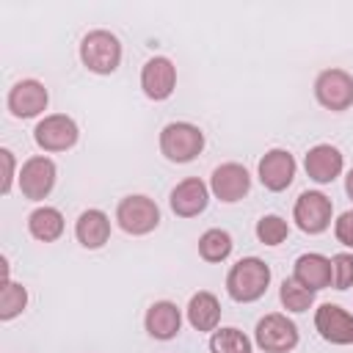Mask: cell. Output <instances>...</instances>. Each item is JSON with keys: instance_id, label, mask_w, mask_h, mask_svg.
I'll return each mask as SVG.
<instances>
[{"instance_id": "cell-1", "label": "cell", "mask_w": 353, "mask_h": 353, "mask_svg": "<svg viewBox=\"0 0 353 353\" xmlns=\"http://www.w3.org/2000/svg\"><path fill=\"white\" fill-rule=\"evenodd\" d=\"M268 287H270V268L259 256H243L226 273V292L237 303L259 301L268 292Z\"/></svg>"}, {"instance_id": "cell-2", "label": "cell", "mask_w": 353, "mask_h": 353, "mask_svg": "<svg viewBox=\"0 0 353 353\" xmlns=\"http://www.w3.org/2000/svg\"><path fill=\"white\" fill-rule=\"evenodd\" d=\"M80 61L94 74H113L121 63V41L110 30H88L80 41Z\"/></svg>"}, {"instance_id": "cell-3", "label": "cell", "mask_w": 353, "mask_h": 353, "mask_svg": "<svg viewBox=\"0 0 353 353\" xmlns=\"http://www.w3.org/2000/svg\"><path fill=\"white\" fill-rule=\"evenodd\" d=\"M160 152L171 163H190L204 152V132L190 121H171L160 130Z\"/></svg>"}, {"instance_id": "cell-4", "label": "cell", "mask_w": 353, "mask_h": 353, "mask_svg": "<svg viewBox=\"0 0 353 353\" xmlns=\"http://www.w3.org/2000/svg\"><path fill=\"white\" fill-rule=\"evenodd\" d=\"M116 223L121 232H127L132 237H143L160 226V207L154 204V199H149L143 193L124 196L116 207Z\"/></svg>"}, {"instance_id": "cell-5", "label": "cell", "mask_w": 353, "mask_h": 353, "mask_svg": "<svg viewBox=\"0 0 353 353\" xmlns=\"http://www.w3.org/2000/svg\"><path fill=\"white\" fill-rule=\"evenodd\" d=\"M331 215H334V204L320 190H303L295 199L292 221L303 234H323L331 226Z\"/></svg>"}, {"instance_id": "cell-6", "label": "cell", "mask_w": 353, "mask_h": 353, "mask_svg": "<svg viewBox=\"0 0 353 353\" xmlns=\"http://www.w3.org/2000/svg\"><path fill=\"white\" fill-rule=\"evenodd\" d=\"M77 138H80V127L66 113H50L33 130V141L44 152H69L77 143Z\"/></svg>"}, {"instance_id": "cell-7", "label": "cell", "mask_w": 353, "mask_h": 353, "mask_svg": "<svg viewBox=\"0 0 353 353\" xmlns=\"http://www.w3.org/2000/svg\"><path fill=\"white\" fill-rule=\"evenodd\" d=\"M254 342L265 353H290L298 345V325L279 312L265 314L254 328Z\"/></svg>"}, {"instance_id": "cell-8", "label": "cell", "mask_w": 353, "mask_h": 353, "mask_svg": "<svg viewBox=\"0 0 353 353\" xmlns=\"http://www.w3.org/2000/svg\"><path fill=\"white\" fill-rule=\"evenodd\" d=\"M314 99L334 113L353 105V74L345 69H323L314 80Z\"/></svg>"}, {"instance_id": "cell-9", "label": "cell", "mask_w": 353, "mask_h": 353, "mask_svg": "<svg viewBox=\"0 0 353 353\" xmlns=\"http://www.w3.org/2000/svg\"><path fill=\"white\" fill-rule=\"evenodd\" d=\"M17 179H19V190H22L25 199L41 201V199H47L52 193L55 179H58V168H55V163L50 157L33 154V157H28L22 163Z\"/></svg>"}, {"instance_id": "cell-10", "label": "cell", "mask_w": 353, "mask_h": 353, "mask_svg": "<svg viewBox=\"0 0 353 353\" xmlns=\"http://www.w3.org/2000/svg\"><path fill=\"white\" fill-rule=\"evenodd\" d=\"M248 190H251V174L240 163H221L210 176V193L223 204H234L245 199Z\"/></svg>"}, {"instance_id": "cell-11", "label": "cell", "mask_w": 353, "mask_h": 353, "mask_svg": "<svg viewBox=\"0 0 353 353\" xmlns=\"http://www.w3.org/2000/svg\"><path fill=\"white\" fill-rule=\"evenodd\" d=\"M256 171H259V182L270 193H281V190H287L292 185L295 171H298V163H295V157L287 149H268L259 157Z\"/></svg>"}, {"instance_id": "cell-12", "label": "cell", "mask_w": 353, "mask_h": 353, "mask_svg": "<svg viewBox=\"0 0 353 353\" xmlns=\"http://www.w3.org/2000/svg\"><path fill=\"white\" fill-rule=\"evenodd\" d=\"M47 102H50V94H47L44 83H39L33 77L14 83L8 91V99H6L14 119H36L39 113L47 110Z\"/></svg>"}, {"instance_id": "cell-13", "label": "cell", "mask_w": 353, "mask_h": 353, "mask_svg": "<svg viewBox=\"0 0 353 353\" xmlns=\"http://www.w3.org/2000/svg\"><path fill=\"white\" fill-rule=\"evenodd\" d=\"M314 328L331 345H353V314L339 303H320L314 309Z\"/></svg>"}, {"instance_id": "cell-14", "label": "cell", "mask_w": 353, "mask_h": 353, "mask_svg": "<svg viewBox=\"0 0 353 353\" xmlns=\"http://www.w3.org/2000/svg\"><path fill=\"white\" fill-rule=\"evenodd\" d=\"M141 88L154 102L168 99L176 88V66L171 63V58H165V55L149 58L141 69Z\"/></svg>"}, {"instance_id": "cell-15", "label": "cell", "mask_w": 353, "mask_h": 353, "mask_svg": "<svg viewBox=\"0 0 353 353\" xmlns=\"http://www.w3.org/2000/svg\"><path fill=\"white\" fill-rule=\"evenodd\" d=\"M171 212L179 218H196L207 210L210 204V185L199 176H188L182 182H176V188L168 196Z\"/></svg>"}, {"instance_id": "cell-16", "label": "cell", "mask_w": 353, "mask_h": 353, "mask_svg": "<svg viewBox=\"0 0 353 353\" xmlns=\"http://www.w3.org/2000/svg\"><path fill=\"white\" fill-rule=\"evenodd\" d=\"M303 168H306V176L309 179H314L317 185H328V182H334L342 174L345 154L336 146H331V143H317V146H312L306 152Z\"/></svg>"}, {"instance_id": "cell-17", "label": "cell", "mask_w": 353, "mask_h": 353, "mask_svg": "<svg viewBox=\"0 0 353 353\" xmlns=\"http://www.w3.org/2000/svg\"><path fill=\"white\" fill-rule=\"evenodd\" d=\"M143 328L152 339H160V342H168L179 334L182 328V312L174 301H154L149 309H146V317H143Z\"/></svg>"}, {"instance_id": "cell-18", "label": "cell", "mask_w": 353, "mask_h": 353, "mask_svg": "<svg viewBox=\"0 0 353 353\" xmlns=\"http://www.w3.org/2000/svg\"><path fill=\"white\" fill-rule=\"evenodd\" d=\"M74 237H77V243H80L83 248H88V251L102 248V245L110 240V218H108V212H102V210H97V207L80 212V218H77V223H74Z\"/></svg>"}, {"instance_id": "cell-19", "label": "cell", "mask_w": 353, "mask_h": 353, "mask_svg": "<svg viewBox=\"0 0 353 353\" xmlns=\"http://www.w3.org/2000/svg\"><path fill=\"white\" fill-rule=\"evenodd\" d=\"M292 279H298L312 292L331 287V259L323 254H301L292 268Z\"/></svg>"}, {"instance_id": "cell-20", "label": "cell", "mask_w": 353, "mask_h": 353, "mask_svg": "<svg viewBox=\"0 0 353 353\" xmlns=\"http://www.w3.org/2000/svg\"><path fill=\"white\" fill-rule=\"evenodd\" d=\"M188 323L196 331H218L221 323V301L210 290H199L188 301Z\"/></svg>"}, {"instance_id": "cell-21", "label": "cell", "mask_w": 353, "mask_h": 353, "mask_svg": "<svg viewBox=\"0 0 353 353\" xmlns=\"http://www.w3.org/2000/svg\"><path fill=\"white\" fill-rule=\"evenodd\" d=\"M28 232L39 243H55L63 234V215L58 207H36L28 215Z\"/></svg>"}, {"instance_id": "cell-22", "label": "cell", "mask_w": 353, "mask_h": 353, "mask_svg": "<svg viewBox=\"0 0 353 353\" xmlns=\"http://www.w3.org/2000/svg\"><path fill=\"white\" fill-rule=\"evenodd\" d=\"M232 248H234V243L226 229H207L199 237V256L204 262H223V259H229Z\"/></svg>"}, {"instance_id": "cell-23", "label": "cell", "mask_w": 353, "mask_h": 353, "mask_svg": "<svg viewBox=\"0 0 353 353\" xmlns=\"http://www.w3.org/2000/svg\"><path fill=\"white\" fill-rule=\"evenodd\" d=\"M28 306V287H22L14 279H3L0 287V320L8 323L14 317H19Z\"/></svg>"}, {"instance_id": "cell-24", "label": "cell", "mask_w": 353, "mask_h": 353, "mask_svg": "<svg viewBox=\"0 0 353 353\" xmlns=\"http://www.w3.org/2000/svg\"><path fill=\"white\" fill-rule=\"evenodd\" d=\"M210 353H254V342L234 325L218 328L210 336Z\"/></svg>"}, {"instance_id": "cell-25", "label": "cell", "mask_w": 353, "mask_h": 353, "mask_svg": "<svg viewBox=\"0 0 353 353\" xmlns=\"http://www.w3.org/2000/svg\"><path fill=\"white\" fill-rule=\"evenodd\" d=\"M279 301L287 312H306L314 303V292L309 287H303L298 279H284L279 287Z\"/></svg>"}, {"instance_id": "cell-26", "label": "cell", "mask_w": 353, "mask_h": 353, "mask_svg": "<svg viewBox=\"0 0 353 353\" xmlns=\"http://www.w3.org/2000/svg\"><path fill=\"white\" fill-rule=\"evenodd\" d=\"M290 234V223L281 215H262L256 221V240L262 245H281Z\"/></svg>"}, {"instance_id": "cell-27", "label": "cell", "mask_w": 353, "mask_h": 353, "mask_svg": "<svg viewBox=\"0 0 353 353\" xmlns=\"http://www.w3.org/2000/svg\"><path fill=\"white\" fill-rule=\"evenodd\" d=\"M331 284L334 290L353 287V254H334L331 256Z\"/></svg>"}, {"instance_id": "cell-28", "label": "cell", "mask_w": 353, "mask_h": 353, "mask_svg": "<svg viewBox=\"0 0 353 353\" xmlns=\"http://www.w3.org/2000/svg\"><path fill=\"white\" fill-rule=\"evenodd\" d=\"M334 234L342 245L353 248V210H345L336 221H334Z\"/></svg>"}, {"instance_id": "cell-29", "label": "cell", "mask_w": 353, "mask_h": 353, "mask_svg": "<svg viewBox=\"0 0 353 353\" xmlns=\"http://www.w3.org/2000/svg\"><path fill=\"white\" fill-rule=\"evenodd\" d=\"M0 160H3V182H0V193L8 196L11 188H14V168H17V160H14V152L11 149H0Z\"/></svg>"}, {"instance_id": "cell-30", "label": "cell", "mask_w": 353, "mask_h": 353, "mask_svg": "<svg viewBox=\"0 0 353 353\" xmlns=\"http://www.w3.org/2000/svg\"><path fill=\"white\" fill-rule=\"evenodd\" d=\"M345 193L353 199V168L347 171V176H345Z\"/></svg>"}]
</instances>
